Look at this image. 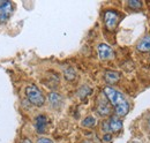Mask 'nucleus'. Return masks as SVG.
I'll use <instances>...</instances> for the list:
<instances>
[{"mask_svg": "<svg viewBox=\"0 0 150 143\" xmlns=\"http://www.w3.org/2000/svg\"><path fill=\"white\" fill-rule=\"evenodd\" d=\"M104 95L106 96L108 101L114 106L115 113L118 117H124L129 111V104L124 97V95L115 90L112 87H105L104 88Z\"/></svg>", "mask_w": 150, "mask_h": 143, "instance_id": "1", "label": "nucleus"}, {"mask_svg": "<svg viewBox=\"0 0 150 143\" xmlns=\"http://www.w3.org/2000/svg\"><path fill=\"white\" fill-rule=\"evenodd\" d=\"M25 96L28 98V101L37 107L43 106L45 104V97L44 95L42 93V91L38 89L36 86L31 84V86H28L25 88Z\"/></svg>", "mask_w": 150, "mask_h": 143, "instance_id": "2", "label": "nucleus"}, {"mask_svg": "<svg viewBox=\"0 0 150 143\" xmlns=\"http://www.w3.org/2000/svg\"><path fill=\"white\" fill-rule=\"evenodd\" d=\"M14 12L13 2L8 0H0V23H6Z\"/></svg>", "mask_w": 150, "mask_h": 143, "instance_id": "3", "label": "nucleus"}, {"mask_svg": "<svg viewBox=\"0 0 150 143\" xmlns=\"http://www.w3.org/2000/svg\"><path fill=\"white\" fill-rule=\"evenodd\" d=\"M104 22L109 30H114L118 22H119V14L113 11H108L104 14Z\"/></svg>", "mask_w": 150, "mask_h": 143, "instance_id": "4", "label": "nucleus"}, {"mask_svg": "<svg viewBox=\"0 0 150 143\" xmlns=\"http://www.w3.org/2000/svg\"><path fill=\"white\" fill-rule=\"evenodd\" d=\"M97 51H98V57L100 60H109L112 59L114 57V52H113L112 47L105 43H100L97 46Z\"/></svg>", "mask_w": 150, "mask_h": 143, "instance_id": "5", "label": "nucleus"}, {"mask_svg": "<svg viewBox=\"0 0 150 143\" xmlns=\"http://www.w3.org/2000/svg\"><path fill=\"white\" fill-rule=\"evenodd\" d=\"M47 124H49V121H47V118H46L45 115H43V114L37 115L36 119H35V128H36V132L39 133V134L45 133Z\"/></svg>", "mask_w": 150, "mask_h": 143, "instance_id": "6", "label": "nucleus"}, {"mask_svg": "<svg viewBox=\"0 0 150 143\" xmlns=\"http://www.w3.org/2000/svg\"><path fill=\"white\" fill-rule=\"evenodd\" d=\"M97 113L102 117H106L111 113V107L109 105V103L104 99H99L98 104H97Z\"/></svg>", "mask_w": 150, "mask_h": 143, "instance_id": "7", "label": "nucleus"}, {"mask_svg": "<svg viewBox=\"0 0 150 143\" xmlns=\"http://www.w3.org/2000/svg\"><path fill=\"white\" fill-rule=\"evenodd\" d=\"M109 127L112 133H118L122 129V121L119 119L118 115H112L109 120Z\"/></svg>", "mask_w": 150, "mask_h": 143, "instance_id": "8", "label": "nucleus"}, {"mask_svg": "<svg viewBox=\"0 0 150 143\" xmlns=\"http://www.w3.org/2000/svg\"><path fill=\"white\" fill-rule=\"evenodd\" d=\"M49 102L53 108H59L62 105V97L58 92H51L49 93Z\"/></svg>", "mask_w": 150, "mask_h": 143, "instance_id": "9", "label": "nucleus"}, {"mask_svg": "<svg viewBox=\"0 0 150 143\" xmlns=\"http://www.w3.org/2000/svg\"><path fill=\"white\" fill-rule=\"evenodd\" d=\"M105 80L108 83L113 84L120 80V73L114 71H106L105 72Z\"/></svg>", "mask_w": 150, "mask_h": 143, "instance_id": "10", "label": "nucleus"}, {"mask_svg": "<svg viewBox=\"0 0 150 143\" xmlns=\"http://www.w3.org/2000/svg\"><path fill=\"white\" fill-rule=\"evenodd\" d=\"M137 50L139 51H142V52H148L150 51V37L147 36L144 38H142L139 44H137Z\"/></svg>", "mask_w": 150, "mask_h": 143, "instance_id": "11", "label": "nucleus"}, {"mask_svg": "<svg viewBox=\"0 0 150 143\" xmlns=\"http://www.w3.org/2000/svg\"><path fill=\"white\" fill-rule=\"evenodd\" d=\"M91 88H89L88 86H82L79 91H77V95H79V97L81 98V99H83V98H86L87 96H89L90 93H91Z\"/></svg>", "mask_w": 150, "mask_h": 143, "instance_id": "12", "label": "nucleus"}, {"mask_svg": "<svg viewBox=\"0 0 150 143\" xmlns=\"http://www.w3.org/2000/svg\"><path fill=\"white\" fill-rule=\"evenodd\" d=\"M64 75H65V77H66L67 81H73V80H75V77H76V73H75V71L72 67L66 68L65 72H64Z\"/></svg>", "mask_w": 150, "mask_h": 143, "instance_id": "13", "label": "nucleus"}, {"mask_svg": "<svg viewBox=\"0 0 150 143\" xmlns=\"http://www.w3.org/2000/svg\"><path fill=\"white\" fill-rule=\"evenodd\" d=\"M95 125H96V119H95L94 117H91V115L87 117L82 121V126H84V127H94Z\"/></svg>", "mask_w": 150, "mask_h": 143, "instance_id": "14", "label": "nucleus"}, {"mask_svg": "<svg viewBox=\"0 0 150 143\" xmlns=\"http://www.w3.org/2000/svg\"><path fill=\"white\" fill-rule=\"evenodd\" d=\"M127 6L129 8H133V9H139V8L142 7V2L139 1V0H129L127 2Z\"/></svg>", "mask_w": 150, "mask_h": 143, "instance_id": "15", "label": "nucleus"}, {"mask_svg": "<svg viewBox=\"0 0 150 143\" xmlns=\"http://www.w3.org/2000/svg\"><path fill=\"white\" fill-rule=\"evenodd\" d=\"M37 143H53V141L49 137H39L37 140Z\"/></svg>", "mask_w": 150, "mask_h": 143, "instance_id": "16", "label": "nucleus"}, {"mask_svg": "<svg viewBox=\"0 0 150 143\" xmlns=\"http://www.w3.org/2000/svg\"><path fill=\"white\" fill-rule=\"evenodd\" d=\"M103 130H104L105 133H108V132L110 130V127H109V121H105V122L103 124Z\"/></svg>", "mask_w": 150, "mask_h": 143, "instance_id": "17", "label": "nucleus"}, {"mask_svg": "<svg viewBox=\"0 0 150 143\" xmlns=\"http://www.w3.org/2000/svg\"><path fill=\"white\" fill-rule=\"evenodd\" d=\"M103 139H104V141H106V142H110V141H111V139H112V136H111L110 134H105Z\"/></svg>", "mask_w": 150, "mask_h": 143, "instance_id": "18", "label": "nucleus"}, {"mask_svg": "<svg viewBox=\"0 0 150 143\" xmlns=\"http://www.w3.org/2000/svg\"><path fill=\"white\" fill-rule=\"evenodd\" d=\"M21 143H33V142H31L29 139H27V137H25V139H23V141H22Z\"/></svg>", "mask_w": 150, "mask_h": 143, "instance_id": "19", "label": "nucleus"}, {"mask_svg": "<svg viewBox=\"0 0 150 143\" xmlns=\"http://www.w3.org/2000/svg\"><path fill=\"white\" fill-rule=\"evenodd\" d=\"M148 126H149V128H150V118H149V120H148Z\"/></svg>", "mask_w": 150, "mask_h": 143, "instance_id": "20", "label": "nucleus"}, {"mask_svg": "<svg viewBox=\"0 0 150 143\" xmlns=\"http://www.w3.org/2000/svg\"><path fill=\"white\" fill-rule=\"evenodd\" d=\"M129 143H135V142H129Z\"/></svg>", "mask_w": 150, "mask_h": 143, "instance_id": "21", "label": "nucleus"}]
</instances>
